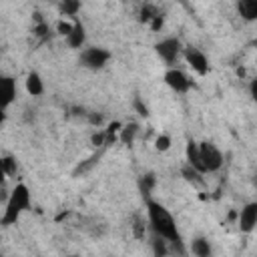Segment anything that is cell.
Masks as SVG:
<instances>
[{
  "label": "cell",
  "instance_id": "17",
  "mask_svg": "<svg viewBox=\"0 0 257 257\" xmlns=\"http://www.w3.org/2000/svg\"><path fill=\"white\" fill-rule=\"evenodd\" d=\"M80 10V0H60V12L66 16H76Z\"/></svg>",
  "mask_w": 257,
  "mask_h": 257
},
{
  "label": "cell",
  "instance_id": "26",
  "mask_svg": "<svg viewBox=\"0 0 257 257\" xmlns=\"http://www.w3.org/2000/svg\"><path fill=\"white\" fill-rule=\"evenodd\" d=\"M46 30H48V26H44V24H40V26H36V28H34V32H36L38 36H44V34H46Z\"/></svg>",
  "mask_w": 257,
  "mask_h": 257
},
{
  "label": "cell",
  "instance_id": "27",
  "mask_svg": "<svg viewBox=\"0 0 257 257\" xmlns=\"http://www.w3.org/2000/svg\"><path fill=\"white\" fill-rule=\"evenodd\" d=\"M253 183H255V189H257V173H255V177H253Z\"/></svg>",
  "mask_w": 257,
  "mask_h": 257
},
{
  "label": "cell",
  "instance_id": "1",
  "mask_svg": "<svg viewBox=\"0 0 257 257\" xmlns=\"http://www.w3.org/2000/svg\"><path fill=\"white\" fill-rule=\"evenodd\" d=\"M145 207H147V217H149V225H151L153 233L165 237L169 243H179L181 235H179L177 223H175L173 215L169 213V209L149 197L145 199Z\"/></svg>",
  "mask_w": 257,
  "mask_h": 257
},
{
  "label": "cell",
  "instance_id": "23",
  "mask_svg": "<svg viewBox=\"0 0 257 257\" xmlns=\"http://www.w3.org/2000/svg\"><path fill=\"white\" fill-rule=\"evenodd\" d=\"M104 137H106L104 133H96V135H92V139H90V141H92V145H94V147H100V145L104 143Z\"/></svg>",
  "mask_w": 257,
  "mask_h": 257
},
{
  "label": "cell",
  "instance_id": "10",
  "mask_svg": "<svg viewBox=\"0 0 257 257\" xmlns=\"http://www.w3.org/2000/svg\"><path fill=\"white\" fill-rule=\"evenodd\" d=\"M187 163L191 165V167H195L199 173H207V169H205V165H203V159H201V149H199V143H195V141H189L187 143Z\"/></svg>",
  "mask_w": 257,
  "mask_h": 257
},
{
  "label": "cell",
  "instance_id": "14",
  "mask_svg": "<svg viewBox=\"0 0 257 257\" xmlns=\"http://www.w3.org/2000/svg\"><path fill=\"white\" fill-rule=\"evenodd\" d=\"M191 253L197 257H209L211 255V245L205 237H197L191 241Z\"/></svg>",
  "mask_w": 257,
  "mask_h": 257
},
{
  "label": "cell",
  "instance_id": "19",
  "mask_svg": "<svg viewBox=\"0 0 257 257\" xmlns=\"http://www.w3.org/2000/svg\"><path fill=\"white\" fill-rule=\"evenodd\" d=\"M2 173L4 175H16V161H14V157H4L2 159Z\"/></svg>",
  "mask_w": 257,
  "mask_h": 257
},
{
  "label": "cell",
  "instance_id": "24",
  "mask_svg": "<svg viewBox=\"0 0 257 257\" xmlns=\"http://www.w3.org/2000/svg\"><path fill=\"white\" fill-rule=\"evenodd\" d=\"M249 92H251V98L257 102V78L251 80V84H249Z\"/></svg>",
  "mask_w": 257,
  "mask_h": 257
},
{
  "label": "cell",
  "instance_id": "6",
  "mask_svg": "<svg viewBox=\"0 0 257 257\" xmlns=\"http://www.w3.org/2000/svg\"><path fill=\"white\" fill-rule=\"evenodd\" d=\"M163 80H165V84H167L171 90H175V92H179V94H185V92L191 88V80H189L187 74H185L183 70H179V68H169V70L165 72Z\"/></svg>",
  "mask_w": 257,
  "mask_h": 257
},
{
  "label": "cell",
  "instance_id": "11",
  "mask_svg": "<svg viewBox=\"0 0 257 257\" xmlns=\"http://www.w3.org/2000/svg\"><path fill=\"white\" fill-rule=\"evenodd\" d=\"M237 12L243 20H257V0H237Z\"/></svg>",
  "mask_w": 257,
  "mask_h": 257
},
{
  "label": "cell",
  "instance_id": "5",
  "mask_svg": "<svg viewBox=\"0 0 257 257\" xmlns=\"http://www.w3.org/2000/svg\"><path fill=\"white\" fill-rule=\"evenodd\" d=\"M155 50H157V54H159L167 64H173V62L179 58L183 46H181V40H179V38H165V40H161V42L155 44Z\"/></svg>",
  "mask_w": 257,
  "mask_h": 257
},
{
  "label": "cell",
  "instance_id": "7",
  "mask_svg": "<svg viewBox=\"0 0 257 257\" xmlns=\"http://www.w3.org/2000/svg\"><path fill=\"white\" fill-rule=\"evenodd\" d=\"M185 60H187V64H189L197 74L205 76V74L209 72V60H207L205 52H201L199 48H193V46L185 48Z\"/></svg>",
  "mask_w": 257,
  "mask_h": 257
},
{
  "label": "cell",
  "instance_id": "9",
  "mask_svg": "<svg viewBox=\"0 0 257 257\" xmlns=\"http://www.w3.org/2000/svg\"><path fill=\"white\" fill-rule=\"evenodd\" d=\"M0 96H2V110H6L16 98V80L12 76L0 78Z\"/></svg>",
  "mask_w": 257,
  "mask_h": 257
},
{
  "label": "cell",
  "instance_id": "21",
  "mask_svg": "<svg viewBox=\"0 0 257 257\" xmlns=\"http://www.w3.org/2000/svg\"><path fill=\"white\" fill-rule=\"evenodd\" d=\"M155 147H157V151H169V147H171V139H169L167 135H161V137H157Z\"/></svg>",
  "mask_w": 257,
  "mask_h": 257
},
{
  "label": "cell",
  "instance_id": "18",
  "mask_svg": "<svg viewBox=\"0 0 257 257\" xmlns=\"http://www.w3.org/2000/svg\"><path fill=\"white\" fill-rule=\"evenodd\" d=\"M201 175H203V173H199V171H197L195 167H191L189 163H187L185 169H183V177H185L187 181H191V183H199V181H201Z\"/></svg>",
  "mask_w": 257,
  "mask_h": 257
},
{
  "label": "cell",
  "instance_id": "15",
  "mask_svg": "<svg viewBox=\"0 0 257 257\" xmlns=\"http://www.w3.org/2000/svg\"><path fill=\"white\" fill-rule=\"evenodd\" d=\"M155 183H157V179H155V175H153V173H147V175H143V177L139 179V191H141V195H143L145 199L151 195V191H153Z\"/></svg>",
  "mask_w": 257,
  "mask_h": 257
},
{
  "label": "cell",
  "instance_id": "8",
  "mask_svg": "<svg viewBox=\"0 0 257 257\" xmlns=\"http://www.w3.org/2000/svg\"><path fill=\"white\" fill-rule=\"evenodd\" d=\"M255 227H257V201H251L239 213V231L251 233Z\"/></svg>",
  "mask_w": 257,
  "mask_h": 257
},
{
  "label": "cell",
  "instance_id": "28",
  "mask_svg": "<svg viewBox=\"0 0 257 257\" xmlns=\"http://www.w3.org/2000/svg\"><path fill=\"white\" fill-rule=\"evenodd\" d=\"M255 66H257V56H255Z\"/></svg>",
  "mask_w": 257,
  "mask_h": 257
},
{
  "label": "cell",
  "instance_id": "20",
  "mask_svg": "<svg viewBox=\"0 0 257 257\" xmlns=\"http://www.w3.org/2000/svg\"><path fill=\"white\" fill-rule=\"evenodd\" d=\"M135 135H137V124H126V126L122 128V133H120V141L131 145L133 139H135Z\"/></svg>",
  "mask_w": 257,
  "mask_h": 257
},
{
  "label": "cell",
  "instance_id": "29",
  "mask_svg": "<svg viewBox=\"0 0 257 257\" xmlns=\"http://www.w3.org/2000/svg\"><path fill=\"white\" fill-rule=\"evenodd\" d=\"M177 2H183V0H177Z\"/></svg>",
  "mask_w": 257,
  "mask_h": 257
},
{
  "label": "cell",
  "instance_id": "3",
  "mask_svg": "<svg viewBox=\"0 0 257 257\" xmlns=\"http://www.w3.org/2000/svg\"><path fill=\"white\" fill-rule=\"evenodd\" d=\"M108 60H110V52L104 50V48L92 46V48H84V50L80 52V62H82V66H84V68H90V70L102 68Z\"/></svg>",
  "mask_w": 257,
  "mask_h": 257
},
{
  "label": "cell",
  "instance_id": "22",
  "mask_svg": "<svg viewBox=\"0 0 257 257\" xmlns=\"http://www.w3.org/2000/svg\"><path fill=\"white\" fill-rule=\"evenodd\" d=\"M56 30H58V34H62V36H68V34H70V30H72V24H68V22H58Z\"/></svg>",
  "mask_w": 257,
  "mask_h": 257
},
{
  "label": "cell",
  "instance_id": "2",
  "mask_svg": "<svg viewBox=\"0 0 257 257\" xmlns=\"http://www.w3.org/2000/svg\"><path fill=\"white\" fill-rule=\"evenodd\" d=\"M30 209V191L24 183H18L10 197L6 199V209H4V215H2V225L8 227V225H14L18 221V217Z\"/></svg>",
  "mask_w": 257,
  "mask_h": 257
},
{
  "label": "cell",
  "instance_id": "25",
  "mask_svg": "<svg viewBox=\"0 0 257 257\" xmlns=\"http://www.w3.org/2000/svg\"><path fill=\"white\" fill-rule=\"evenodd\" d=\"M163 26V16H155L153 18V30H159Z\"/></svg>",
  "mask_w": 257,
  "mask_h": 257
},
{
  "label": "cell",
  "instance_id": "4",
  "mask_svg": "<svg viewBox=\"0 0 257 257\" xmlns=\"http://www.w3.org/2000/svg\"><path fill=\"white\" fill-rule=\"evenodd\" d=\"M199 149H201V159H203V165H205L207 173L219 171L221 165H223V155H221V151H219L213 143H209V141L199 143Z\"/></svg>",
  "mask_w": 257,
  "mask_h": 257
},
{
  "label": "cell",
  "instance_id": "16",
  "mask_svg": "<svg viewBox=\"0 0 257 257\" xmlns=\"http://www.w3.org/2000/svg\"><path fill=\"white\" fill-rule=\"evenodd\" d=\"M167 239L165 237H161V235H157V233H153V239H151V247H153V253L155 255H167L169 253V247H167Z\"/></svg>",
  "mask_w": 257,
  "mask_h": 257
},
{
  "label": "cell",
  "instance_id": "12",
  "mask_svg": "<svg viewBox=\"0 0 257 257\" xmlns=\"http://www.w3.org/2000/svg\"><path fill=\"white\" fill-rule=\"evenodd\" d=\"M84 40H86V32H84V26L76 20L74 24H72V30H70V34L66 36V42H68V46L70 48H80L82 44H84Z\"/></svg>",
  "mask_w": 257,
  "mask_h": 257
},
{
  "label": "cell",
  "instance_id": "13",
  "mask_svg": "<svg viewBox=\"0 0 257 257\" xmlns=\"http://www.w3.org/2000/svg\"><path fill=\"white\" fill-rule=\"evenodd\" d=\"M26 90H28V94H32V96H38V94L44 92V82H42V78H40L38 72H30V74L26 76Z\"/></svg>",
  "mask_w": 257,
  "mask_h": 257
}]
</instances>
